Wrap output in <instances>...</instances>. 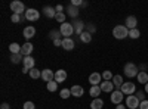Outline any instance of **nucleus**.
<instances>
[{
	"mask_svg": "<svg viewBox=\"0 0 148 109\" xmlns=\"http://www.w3.org/2000/svg\"><path fill=\"white\" fill-rule=\"evenodd\" d=\"M116 109H127V108H126V105H121V103H120V105L116 106Z\"/></svg>",
	"mask_w": 148,
	"mask_h": 109,
	"instance_id": "obj_45",
	"label": "nucleus"
},
{
	"mask_svg": "<svg viewBox=\"0 0 148 109\" xmlns=\"http://www.w3.org/2000/svg\"><path fill=\"white\" fill-rule=\"evenodd\" d=\"M55 10H56V14H61V12L64 10V6H62V5H58V6L55 7Z\"/></svg>",
	"mask_w": 148,
	"mask_h": 109,
	"instance_id": "obj_42",
	"label": "nucleus"
},
{
	"mask_svg": "<svg viewBox=\"0 0 148 109\" xmlns=\"http://www.w3.org/2000/svg\"><path fill=\"white\" fill-rule=\"evenodd\" d=\"M70 90H71V96H74V97H82L83 93H84L82 86H73Z\"/></svg>",
	"mask_w": 148,
	"mask_h": 109,
	"instance_id": "obj_19",
	"label": "nucleus"
},
{
	"mask_svg": "<svg viewBox=\"0 0 148 109\" xmlns=\"http://www.w3.org/2000/svg\"><path fill=\"white\" fill-rule=\"evenodd\" d=\"M59 96H61L62 99H68L70 96H71V90H68V89H62V90L59 91Z\"/></svg>",
	"mask_w": 148,
	"mask_h": 109,
	"instance_id": "obj_34",
	"label": "nucleus"
},
{
	"mask_svg": "<svg viewBox=\"0 0 148 109\" xmlns=\"http://www.w3.org/2000/svg\"><path fill=\"white\" fill-rule=\"evenodd\" d=\"M71 5L79 7V6H82V5H83V0H73V2H71Z\"/></svg>",
	"mask_w": 148,
	"mask_h": 109,
	"instance_id": "obj_40",
	"label": "nucleus"
},
{
	"mask_svg": "<svg viewBox=\"0 0 148 109\" xmlns=\"http://www.w3.org/2000/svg\"><path fill=\"white\" fill-rule=\"evenodd\" d=\"M10 10L14 12V14L16 15H21V14H25V6H24L22 2H19V0H14V2H10Z\"/></svg>",
	"mask_w": 148,
	"mask_h": 109,
	"instance_id": "obj_4",
	"label": "nucleus"
},
{
	"mask_svg": "<svg viewBox=\"0 0 148 109\" xmlns=\"http://www.w3.org/2000/svg\"><path fill=\"white\" fill-rule=\"evenodd\" d=\"M47 90L49 91H56V89H58V83L53 80V81H51V83H47Z\"/></svg>",
	"mask_w": 148,
	"mask_h": 109,
	"instance_id": "obj_32",
	"label": "nucleus"
},
{
	"mask_svg": "<svg viewBox=\"0 0 148 109\" xmlns=\"http://www.w3.org/2000/svg\"><path fill=\"white\" fill-rule=\"evenodd\" d=\"M111 81H113V84H114L116 90H117V89H120V87L123 86V83H125V81H123V77H121V75H114Z\"/></svg>",
	"mask_w": 148,
	"mask_h": 109,
	"instance_id": "obj_24",
	"label": "nucleus"
},
{
	"mask_svg": "<svg viewBox=\"0 0 148 109\" xmlns=\"http://www.w3.org/2000/svg\"><path fill=\"white\" fill-rule=\"evenodd\" d=\"M10 21L14 22V24H19V22L22 21V16H21V15H16V14H14V15L10 16Z\"/></svg>",
	"mask_w": 148,
	"mask_h": 109,
	"instance_id": "obj_36",
	"label": "nucleus"
},
{
	"mask_svg": "<svg viewBox=\"0 0 148 109\" xmlns=\"http://www.w3.org/2000/svg\"><path fill=\"white\" fill-rule=\"evenodd\" d=\"M74 46H76V43H74V40L73 39H62V49H65V50H73L74 49Z\"/></svg>",
	"mask_w": 148,
	"mask_h": 109,
	"instance_id": "obj_17",
	"label": "nucleus"
},
{
	"mask_svg": "<svg viewBox=\"0 0 148 109\" xmlns=\"http://www.w3.org/2000/svg\"><path fill=\"white\" fill-rule=\"evenodd\" d=\"M53 44L58 47V46H62V40L61 39H56V40H53Z\"/></svg>",
	"mask_w": 148,
	"mask_h": 109,
	"instance_id": "obj_44",
	"label": "nucleus"
},
{
	"mask_svg": "<svg viewBox=\"0 0 148 109\" xmlns=\"http://www.w3.org/2000/svg\"><path fill=\"white\" fill-rule=\"evenodd\" d=\"M42 80L46 83H51L55 80V72L52 69H43L42 71Z\"/></svg>",
	"mask_w": 148,
	"mask_h": 109,
	"instance_id": "obj_11",
	"label": "nucleus"
},
{
	"mask_svg": "<svg viewBox=\"0 0 148 109\" xmlns=\"http://www.w3.org/2000/svg\"><path fill=\"white\" fill-rule=\"evenodd\" d=\"M113 35L117 40H123V39L129 37V30L126 28V25H116L113 28Z\"/></svg>",
	"mask_w": 148,
	"mask_h": 109,
	"instance_id": "obj_1",
	"label": "nucleus"
},
{
	"mask_svg": "<svg viewBox=\"0 0 148 109\" xmlns=\"http://www.w3.org/2000/svg\"><path fill=\"white\" fill-rule=\"evenodd\" d=\"M136 78H138V83L139 84H144V86L148 83V74H147V72H144V71H139V74H138Z\"/></svg>",
	"mask_w": 148,
	"mask_h": 109,
	"instance_id": "obj_26",
	"label": "nucleus"
},
{
	"mask_svg": "<svg viewBox=\"0 0 148 109\" xmlns=\"http://www.w3.org/2000/svg\"><path fill=\"white\" fill-rule=\"evenodd\" d=\"M33 49H34L33 43H30V41L24 43L22 47H21V55H22V56H30V55L33 53Z\"/></svg>",
	"mask_w": 148,
	"mask_h": 109,
	"instance_id": "obj_12",
	"label": "nucleus"
},
{
	"mask_svg": "<svg viewBox=\"0 0 148 109\" xmlns=\"http://www.w3.org/2000/svg\"><path fill=\"white\" fill-rule=\"evenodd\" d=\"M139 109H148V100H144L139 103Z\"/></svg>",
	"mask_w": 148,
	"mask_h": 109,
	"instance_id": "obj_41",
	"label": "nucleus"
},
{
	"mask_svg": "<svg viewBox=\"0 0 148 109\" xmlns=\"http://www.w3.org/2000/svg\"><path fill=\"white\" fill-rule=\"evenodd\" d=\"M138 74H139V68H138L136 65H135V64L127 62V64L125 65V75H126L127 78L138 77Z\"/></svg>",
	"mask_w": 148,
	"mask_h": 109,
	"instance_id": "obj_2",
	"label": "nucleus"
},
{
	"mask_svg": "<svg viewBox=\"0 0 148 109\" xmlns=\"http://www.w3.org/2000/svg\"><path fill=\"white\" fill-rule=\"evenodd\" d=\"M113 72H111V71H104L102 72V78H104V81H111V80H113Z\"/></svg>",
	"mask_w": 148,
	"mask_h": 109,
	"instance_id": "obj_33",
	"label": "nucleus"
},
{
	"mask_svg": "<svg viewBox=\"0 0 148 109\" xmlns=\"http://www.w3.org/2000/svg\"><path fill=\"white\" fill-rule=\"evenodd\" d=\"M138 109H139V108H138Z\"/></svg>",
	"mask_w": 148,
	"mask_h": 109,
	"instance_id": "obj_49",
	"label": "nucleus"
},
{
	"mask_svg": "<svg viewBox=\"0 0 148 109\" xmlns=\"http://www.w3.org/2000/svg\"><path fill=\"white\" fill-rule=\"evenodd\" d=\"M21 47H22V46H19L18 43H10V44H9V52H10L12 55L21 53Z\"/></svg>",
	"mask_w": 148,
	"mask_h": 109,
	"instance_id": "obj_25",
	"label": "nucleus"
},
{
	"mask_svg": "<svg viewBox=\"0 0 148 109\" xmlns=\"http://www.w3.org/2000/svg\"><path fill=\"white\" fill-rule=\"evenodd\" d=\"M102 74H99V72H92V74L89 75V83L90 86H99V84L102 83Z\"/></svg>",
	"mask_w": 148,
	"mask_h": 109,
	"instance_id": "obj_10",
	"label": "nucleus"
},
{
	"mask_svg": "<svg viewBox=\"0 0 148 109\" xmlns=\"http://www.w3.org/2000/svg\"><path fill=\"white\" fill-rule=\"evenodd\" d=\"M34 35H36V28H34L33 25H28V27L24 28V37H25L27 40L33 39Z\"/></svg>",
	"mask_w": 148,
	"mask_h": 109,
	"instance_id": "obj_18",
	"label": "nucleus"
},
{
	"mask_svg": "<svg viewBox=\"0 0 148 109\" xmlns=\"http://www.w3.org/2000/svg\"><path fill=\"white\" fill-rule=\"evenodd\" d=\"M22 65H24V68H27L28 71H31V69H34L36 66V62H34V59L31 58V56H24V60H22Z\"/></svg>",
	"mask_w": 148,
	"mask_h": 109,
	"instance_id": "obj_14",
	"label": "nucleus"
},
{
	"mask_svg": "<svg viewBox=\"0 0 148 109\" xmlns=\"http://www.w3.org/2000/svg\"><path fill=\"white\" fill-rule=\"evenodd\" d=\"M43 14H45L46 18H55L56 16V10L52 6H45L43 7Z\"/></svg>",
	"mask_w": 148,
	"mask_h": 109,
	"instance_id": "obj_21",
	"label": "nucleus"
},
{
	"mask_svg": "<svg viewBox=\"0 0 148 109\" xmlns=\"http://www.w3.org/2000/svg\"><path fill=\"white\" fill-rule=\"evenodd\" d=\"M21 60H24V56L21 53H16V55H10V62L12 64H19Z\"/></svg>",
	"mask_w": 148,
	"mask_h": 109,
	"instance_id": "obj_28",
	"label": "nucleus"
},
{
	"mask_svg": "<svg viewBox=\"0 0 148 109\" xmlns=\"http://www.w3.org/2000/svg\"><path fill=\"white\" fill-rule=\"evenodd\" d=\"M22 72H24V74H30V71L27 68H24V66H22Z\"/></svg>",
	"mask_w": 148,
	"mask_h": 109,
	"instance_id": "obj_47",
	"label": "nucleus"
},
{
	"mask_svg": "<svg viewBox=\"0 0 148 109\" xmlns=\"http://www.w3.org/2000/svg\"><path fill=\"white\" fill-rule=\"evenodd\" d=\"M30 77H31L33 80H37V78H42V71H39V69H37V68L31 69V71H30Z\"/></svg>",
	"mask_w": 148,
	"mask_h": 109,
	"instance_id": "obj_29",
	"label": "nucleus"
},
{
	"mask_svg": "<svg viewBox=\"0 0 148 109\" xmlns=\"http://www.w3.org/2000/svg\"><path fill=\"white\" fill-rule=\"evenodd\" d=\"M67 71H64V69H58L56 72H55V81L59 84V83H64L65 80H67Z\"/></svg>",
	"mask_w": 148,
	"mask_h": 109,
	"instance_id": "obj_15",
	"label": "nucleus"
},
{
	"mask_svg": "<svg viewBox=\"0 0 148 109\" xmlns=\"http://www.w3.org/2000/svg\"><path fill=\"white\" fill-rule=\"evenodd\" d=\"M59 31H61V35H64V39H71V35L74 34V28H73V25H71V22L61 24Z\"/></svg>",
	"mask_w": 148,
	"mask_h": 109,
	"instance_id": "obj_3",
	"label": "nucleus"
},
{
	"mask_svg": "<svg viewBox=\"0 0 148 109\" xmlns=\"http://www.w3.org/2000/svg\"><path fill=\"white\" fill-rule=\"evenodd\" d=\"M136 25H138V19H136V16L130 15V16L126 18V28H127L129 31H130V30H135V28H136Z\"/></svg>",
	"mask_w": 148,
	"mask_h": 109,
	"instance_id": "obj_13",
	"label": "nucleus"
},
{
	"mask_svg": "<svg viewBox=\"0 0 148 109\" xmlns=\"http://www.w3.org/2000/svg\"><path fill=\"white\" fill-rule=\"evenodd\" d=\"M120 91H121L123 94L130 96V94H133L135 91H136V86H135V83H130V81L123 83V86L120 87Z\"/></svg>",
	"mask_w": 148,
	"mask_h": 109,
	"instance_id": "obj_5",
	"label": "nucleus"
},
{
	"mask_svg": "<svg viewBox=\"0 0 148 109\" xmlns=\"http://www.w3.org/2000/svg\"><path fill=\"white\" fill-rule=\"evenodd\" d=\"M139 99L136 97L135 94H130V96H127L126 97V108H129V109H138L139 108Z\"/></svg>",
	"mask_w": 148,
	"mask_h": 109,
	"instance_id": "obj_6",
	"label": "nucleus"
},
{
	"mask_svg": "<svg viewBox=\"0 0 148 109\" xmlns=\"http://www.w3.org/2000/svg\"><path fill=\"white\" fill-rule=\"evenodd\" d=\"M129 37L133 39V40H135V39H139V37H141V31H139L138 28L130 30V31H129Z\"/></svg>",
	"mask_w": 148,
	"mask_h": 109,
	"instance_id": "obj_30",
	"label": "nucleus"
},
{
	"mask_svg": "<svg viewBox=\"0 0 148 109\" xmlns=\"http://www.w3.org/2000/svg\"><path fill=\"white\" fill-rule=\"evenodd\" d=\"M110 99H111V102H113L114 105H120L123 102V99H125V94H123L120 90H114L113 93H111Z\"/></svg>",
	"mask_w": 148,
	"mask_h": 109,
	"instance_id": "obj_8",
	"label": "nucleus"
},
{
	"mask_svg": "<svg viewBox=\"0 0 148 109\" xmlns=\"http://www.w3.org/2000/svg\"><path fill=\"white\" fill-rule=\"evenodd\" d=\"M71 25H73V28H74V32H76L79 37H80V34L84 31V22H83L82 19H73V21H71Z\"/></svg>",
	"mask_w": 148,
	"mask_h": 109,
	"instance_id": "obj_7",
	"label": "nucleus"
},
{
	"mask_svg": "<svg viewBox=\"0 0 148 109\" xmlns=\"http://www.w3.org/2000/svg\"><path fill=\"white\" fill-rule=\"evenodd\" d=\"M0 109H10V105L6 103V102H3L2 105H0Z\"/></svg>",
	"mask_w": 148,
	"mask_h": 109,
	"instance_id": "obj_43",
	"label": "nucleus"
},
{
	"mask_svg": "<svg viewBox=\"0 0 148 109\" xmlns=\"http://www.w3.org/2000/svg\"><path fill=\"white\" fill-rule=\"evenodd\" d=\"M147 68H148V65H147V64H142V65H141V71H144V72H145V69H147Z\"/></svg>",
	"mask_w": 148,
	"mask_h": 109,
	"instance_id": "obj_46",
	"label": "nucleus"
},
{
	"mask_svg": "<svg viewBox=\"0 0 148 109\" xmlns=\"http://www.w3.org/2000/svg\"><path fill=\"white\" fill-rule=\"evenodd\" d=\"M55 19H56L58 22H61V24H64V22H67V16H65V14H64V12H61V14H56Z\"/></svg>",
	"mask_w": 148,
	"mask_h": 109,
	"instance_id": "obj_35",
	"label": "nucleus"
},
{
	"mask_svg": "<svg viewBox=\"0 0 148 109\" xmlns=\"http://www.w3.org/2000/svg\"><path fill=\"white\" fill-rule=\"evenodd\" d=\"M135 96H136V97L139 99V102H144V100H147V99H145V91H141V90H139V91H138L136 94H135Z\"/></svg>",
	"mask_w": 148,
	"mask_h": 109,
	"instance_id": "obj_37",
	"label": "nucleus"
},
{
	"mask_svg": "<svg viewBox=\"0 0 148 109\" xmlns=\"http://www.w3.org/2000/svg\"><path fill=\"white\" fill-rule=\"evenodd\" d=\"M39 18H40V12L37 9H34V7L27 9V12H25V19L27 21H37Z\"/></svg>",
	"mask_w": 148,
	"mask_h": 109,
	"instance_id": "obj_9",
	"label": "nucleus"
},
{
	"mask_svg": "<svg viewBox=\"0 0 148 109\" xmlns=\"http://www.w3.org/2000/svg\"><path fill=\"white\" fill-rule=\"evenodd\" d=\"M22 108H24V109H36V105H34L33 102H25Z\"/></svg>",
	"mask_w": 148,
	"mask_h": 109,
	"instance_id": "obj_38",
	"label": "nucleus"
},
{
	"mask_svg": "<svg viewBox=\"0 0 148 109\" xmlns=\"http://www.w3.org/2000/svg\"><path fill=\"white\" fill-rule=\"evenodd\" d=\"M90 108H92V109H102V108H104V100L99 99V97L93 99L92 103H90Z\"/></svg>",
	"mask_w": 148,
	"mask_h": 109,
	"instance_id": "obj_23",
	"label": "nucleus"
},
{
	"mask_svg": "<svg viewBox=\"0 0 148 109\" xmlns=\"http://www.w3.org/2000/svg\"><path fill=\"white\" fill-rule=\"evenodd\" d=\"M49 37L52 39V41L56 40V39H61V31L59 30H52L51 32H49Z\"/></svg>",
	"mask_w": 148,
	"mask_h": 109,
	"instance_id": "obj_31",
	"label": "nucleus"
},
{
	"mask_svg": "<svg viewBox=\"0 0 148 109\" xmlns=\"http://www.w3.org/2000/svg\"><path fill=\"white\" fill-rule=\"evenodd\" d=\"M144 91H145V93H147V94H148V83H147V84H145V90H144Z\"/></svg>",
	"mask_w": 148,
	"mask_h": 109,
	"instance_id": "obj_48",
	"label": "nucleus"
},
{
	"mask_svg": "<svg viewBox=\"0 0 148 109\" xmlns=\"http://www.w3.org/2000/svg\"><path fill=\"white\" fill-rule=\"evenodd\" d=\"M67 12H68V15H70L73 19H77V16H79V14H80V9H79L77 6L70 5V6H68V9H67Z\"/></svg>",
	"mask_w": 148,
	"mask_h": 109,
	"instance_id": "obj_20",
	"label": "nucleus"
},
{
	"mask_svg": "<svg viewBox=\"0 0 148 109\" xmlns=\"http://www.w3.org/2000/svg\"><path fill=\"white\" fill-rule=\"evenodd\" d=\"M86 31H88V32H90V34H92V32H95V31H96V27L93 25V24H89V25L86 27Z\"/></svg>",
	"mask_w": 148,
	"mask_h": 109,
	"instance_id": "obj_39",
	"label": "nucleus"
},
{
	"mask_svg": "<svg viewBox=\"0 0 148 109\" xmlns=\"http://www.w3.org/2000/svg\"><path fill=\"white\" fill-rule=\"evenodd\" d=\"M80 40H82L83 43H90V41H92V34L88 32V31H83V32L80 34Z\"/></svg>",
	"mask_w": 148,
	"mask_h": 109,
	"instance_id": "obj_27",
	"label": "nucleus"
},
{
	"mask_svg": "<svg viewBox=\"0 0 148 109\" xmlns=\"http://www.w3.org/2000/svg\"><path fill=\"white\" fill-rule=\"evenodd\" d=\"M99 86H101V90L105 91V93H113V91H114V84H113V81H104V83L99 84Z\"/></svg>",
	"mask_w": 148,
	"mask_h": 109,
	"instance_id": "obj_16",
	"label": "nucleus"
},
{
	"mask_svg": "<svg viewBox=\"0 0 148 109\" xmlns=\"http://www.w3.org/2000/svg\"><path fill=\"white\" fill-rule=\"evenodd\" d=\"M102 93L101 90V86H90V90H89V94L92 96V97H99V94Z\"/></svg>",
	"mask_w": 148,
	"mask_h": 109,
	"instance_id": "obj_22",
	"label": "nucleus"
}]
</instances>
